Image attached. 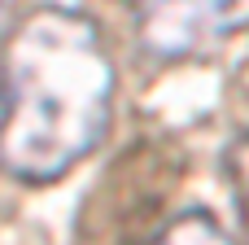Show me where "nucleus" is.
I'll return each mask as SVG.
<instances>
[{
	"label": "nucleus",
	"instance_id": "obj_1",
	"mask_svg": "<svg viewBox=\"0 0 249 245\" xmlns=\"http://www.w3.org/2000/svg\"><path fill=\"white\" fill-rule=\"evenodd\" d=\"M118 70L101 22L74 4H35L4 44L0 171L26 188L66 180L114 123Z\"/></svg>",
	"mask_w": 249,
	"mask_h": 245
},
{
	"label": "nucleus",
	"instance_id": "obj_2",
	"mask_svg": "<svg viewBox=\"0 0 249 245\" xmlns=\"http://www.w3.org/2000/svg\"><path fill=\"white\" fill-rule=\"evenodd\" d=\"M131 22L144 53L184 61L245 31L249 0H131Z\"/></svg>",
	"mask_w": 249,
	"mask_h": 245
},
{
	"label": "nucleus",
	"instance_id": "obj_3",
	"mask_svg": "<svg viewBox=\"0 0 249 245\" xmlns=\"http://www.w3.org/2000/svg\"><path fill=\"white\" fill-rule=\"evenodd\" d=\"M149 245H236L210 210H179Z\"/></svg>",
	"mask_w": 249,
	"mask_h": 245
},
{
	"label": "nucleus",
	"instance_id": "obj_4",
	"mask_svg": "<svg viewBox=\"0 0 249 245\" xmlns=\"http://www.w3.org/2000/svg\"><path fill=\"white\" fill-rule=\"evenodd\" d=\"M219 162H223V180H228L232 206L241 215V228H245V237H249V132L232 136L223 145V158Z\"/></svg>",
	"mask_w": 249,
	"mask_h": 245
},
{
	"label": "nucleus",
	"instance_id": "obj_5",
	"mask_svg": "<svg viewBox=\"0 0 249 245\" xmlns=\"http://www.w3.org/2000/svg\"><path fill=\"white\" fill-rule=\"evenodd\" d=\"M0 4H4V0H0Z\"/></svg>",
	"mask_w": 249,
	"mask_h": 245
}]
</instances>
